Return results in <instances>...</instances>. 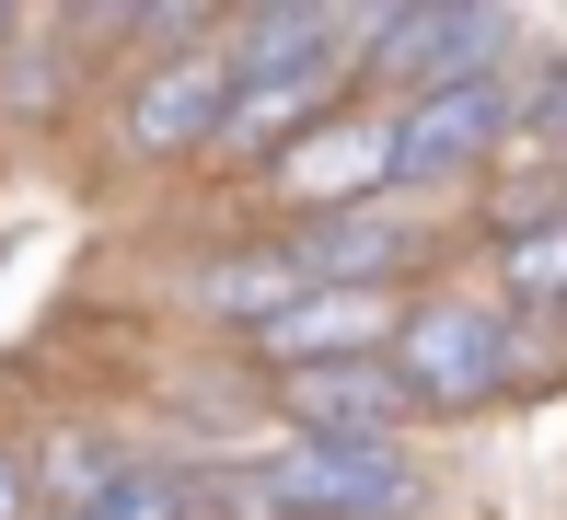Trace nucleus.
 <instances>
[{"instance_id":"f257e3e1","label":"nucleus","mask_w":567,"mask_h":520,"mask_svg":"<svg viewBox=\"0 0 567 520\" xmlns=\"http://www.w3.org/2000/svg\"><path fill=\"white\" fill-rule=\"evenodd\" d=\"M556 358V324H522V312L486 301L475 290H417L405 301V335H394V371L405 394H417V416H498L509 394H533Z\"/></svg>"},{"instance_id":"f03ea898","label":"nucleus","mask_w":567,"mask_h":520,"mask_svg":"<svg viewBox=\"0 0 567 520\" xmlns=\"http://www.w3.org/2000/svg\"><path fill=\"white\" fill-rule=\"evenodd\" d=\"M522 59L509 70H463V82H429L417 104H394V197L417 208H463L486 197V174H498V150L522 139Z\"/></svg>"},{"instance_id":"7ed1b4c3","label":"nucleus","mask_w":567,"mask_h":520,"mask_svg":"<svg viewBox=\"0 0 567 520\" xmlns=\"http://www.w3.org/2000/svg\"><path fill=\"white\" fill-rule=\"evenodd\" d=\"M231 93H244V70H231V46H174V59H140L105 82V139L127 150L140 174H186V163H220V127H231Z\"/></svg>"},{"instance_id":"20e7f679","label":"nucleus","mask_w":567,"mask_h":520,"mask_svg":"<svg viewBox=\"0 0 567 520\" xmlns=\"http://www.w3.org/2000/svg\"><path fill=\"white\" fill-rule=\"evenodd\" d=\"M244 197L267 208V231L324 220V208H371V197H394V104H348V116H324L313 139H290Z\"/></svg>"},{"instance_id":"39448f33","label":"nucleus","mask_w":567,"mask_h":520,"mask_svg":"<svg viewBox=\"0 0 567 520\" xmlns=\"http://www.w3.org/2000/svg\"><path fill=\"white\" fill-rule=\"evenodd\" d=\"M429 243H441V208L417 197H371V208H324V220H290V254L313 290H394L429 267Z\"/></svg>"},{"instance_id":"423d86ee","label":"nucleus","mask_w":567,"mask_h":520,"mask_svg":"<svg viewBox=\"0 0 567 520\" xmlns=\"http://www.w3.org/2000/svg\"><path fill=\"white\" fill-rule=\"evenodd\" d=\"M405 301H417V290H405ZM405 301H394V290H301L278 324L244 335L255 394H267V382H301V371H337V358H394Z\"/></svg>"},{"instance_id":"0eeeda50","label":"nucleus","mask_w":567,"mask_h":520,"mask_svg":"<svg viewBox=\"0 0 567 520\" xmlns=\"http://www.w3.org/2000/svg\"><path fill=\"white\" fill-rule=\"evenodd\" d=\"M348 104H371L348 59H313V70H244L231 127H220V174H231V186H255V174H267L290 139H313V127L348 116Z\"/></svg>"},{"instance_id":"6e6552de","label":"nucleus","mask_w":567,"mask_h":520,"mask_svg":"<svg viewBox=\"0 0 567 520\" xmlns=\"http://www.w3.org/2000/svg\"><path fill=\"white\" fill-rule=\"evenodd\" d=\"M267 428L278 439H405L417 428V394H405L394 358H337V371L267 382Z\"/></svg>"},{"instance_id":"1a4fd4ad","label":"nucleus","mask_w":567,"mask_h":520,"mask_svg":"<svg viewBox=\"0 0 567 520\" xmlns=\"http://www.w3.org/2000/svg\"><path fill=\"white\" fill-rule=\"evenodd\" d=\"M313 278H301V254H290V231H231V243H209L186 278H174V301L197 312V324H220L231 347H244L255 324H278Z\"/></svg>"},{"instance_id":"9d476101","label":"nucleus","mask_w":567,"mask_h":520,"mask_svg":"<svg viewBox=\"0 0 567 520\" xmlns=\"http://www.w3.org/2000/svg\"><path fill=\"white\" fill-rule=\"evenodd\" d=\"M140 462L151 451L116 428V416H47L35 428V498H47V520H82V509H105Z\"/></svg>"},{"instance_id":"9b49d317","label":"nucleus","mask_w":567,"mask_h":520,"mask_svg":"<svg viewBox=\"0 0 567 520\" xmlns=\"http://www.w3.org/2000/svg\"><path fill=\"white\" fill-rule=\"evenodd\" d=\"M486 301L567 335V208L533 220V231H486Z\"/></svg>"},{"instance_id":"f8f14e48","label":"nucleus","mask_w":567,"mask_h":520,"mask_svg":"<svg viewBox=\"0 0 567 520\" xmlns=\"http://www.w3.org/2000/svg\"><path fill=\"white\" fill-rule=\"evenodd\" d=\"M0 520H47V498H35V439H23V428H0Z\"/></svg>"}]
</instances>
